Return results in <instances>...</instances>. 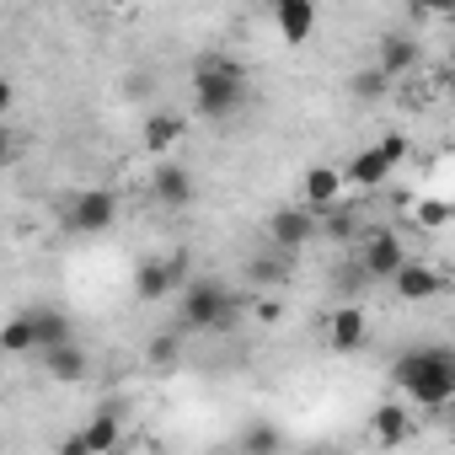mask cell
<instances>
[{
  "instance_id": "6da1fadb",
  "label": "cell",
  "mask_w": 455,
  "mask_h": 455,
  "mask_svg": "<svg viewBox=\"0 0 455 455\" xmlns=\"http://www.w3.org/2000/svg\"><path fill=\"white\" fill-rule=\"evenodd\" d=\"M391 386L402 391L407 407L418 412H444L455 402V354L444 343H423V348H407L396 364H391Z\"/></svg>"
},
{
  "instance_id": "7a4b0ae2",
  "label": "cell",
  "mask_w": 455,
  "mask_h": 455,
  "mask_svg": "<svg viewBox=\"0 0 455 455\" xmlns=\"http://www.w3.org/2000/svg\"><path fill=\"white\" fill-rule=\"evenodd\" d=\"M242 102H247L242 65H231V60H198V70H193V113L198 118L220 124V118L242 113Z\"/></svg>"
},
{
  "instance_id": "3957f363",
  "label": "cell",
  "mask_w": 455,
  "mask_h": 455,
  "mask_svg": "<svg viewBox=\"0 0 455 455\" xmlns=\"http://www.w3.org/2000/svg\"><path fill=\"white\" fill-rule=\"evenodd\" d=\"M242 316V300L225 290L220 279H188L182 290V327H198V332H231Z\"/></svg>"
},
{
  "instance_id": "277c9868",
  "label": "cell",
  "mask_w": 455,
  "mask_h": 455,
  "mask_svg": "<svg viewBox=\"0 0 455 455\" xmlns=\"http://www.w3.org/2000/svg\"><path fill=\"white\" fill-rule=\"evenodd\" d=\"M113 220H118L113 188H86V193H76L65 204V225L76 236H102V231H113Z\"/></svg>"
},
{
  "instance_id": "5b68a950",
  "label": "cell",
  "mask_w": 455,
  "mask_h": 455,
  "mask_svg": "<svg viewBox=\"0 0 455 455\" xmlns=\"http://www.w3.org/2000/svg\"><path fill=\"white\" fill-rule=\"evenodd\" d=\"M268 236H274L279 252H300V247H311V242L322 236V214L306 209V204H290V209H279V214L268 220Z\"/></svg>"
},
{
  "instance_id": "8992f818",
  "label": "cell",
  "mask_w": 455,
  "mask_h": 455,
  "mask_svg": "<svg viewBox=\"0 0 455 455\" xmlns=\"http://www.w3.org/2000/svg\"><path fill=\"white\" fill-rule=\"evenodd\" d=\"M118 444H124V418H118V407H97L92 423L65 439L70 455H113Z\"/></svg>"
},
{
  "instance_id": "52a82bcc",
  "label": "cell",
  "mask_w": 455,
  "mask_h": 455,
  "mask_svg": "<svg viewBox=\"0 0 455 455\" xmlns=\"http://www.w3.org/2000/svg\"><path fill=\"white\" fill-rule=\"evenodd\" d=\"M402 258H407V247H402L396 231H386V225H375V231L359 236V268H364L370 279H391V274L402 268Z\"/></svg>"
},
{
  "instance_id": "ba28073f",
  "label": "cell",
  "mask_w": 455,
  "mask_h": 455,
  "mask_svg": "<svg viewBox=\"0 0 455 455\" xmlns=\"http://www.w3.org/2000/svg\"><path fill=\"white\" fill-rule=\"evenodd\" d=\"M177 284H188V258L177 252V258H150V263H140L134 268V300H166Z\"/></svg>"
},
{
  "instance_id": "9c48e42d",
  "label": "cell",
  "mask_w": 455,
  "mask_h": 455,
  "mask_svg": "<svg viewBox=\"0 0 455 455\" xmlns=\"http://www.w3.org/2000/svg\"><path fill=\"white\" fill-rule=\"evenodd\" d=\"M391 290H396V300H407V306H423V300L444 295V274H439V268H428V263H412V258H402V268L391 274Z\"/></svg>"
},
{
  "instance_id": "30bf717a",
  "label": "cell",
  "mask_w": 455,
  "mask_h": 455,
  "mask_svg": "<svg viewBox=\"0 0 455 455\" xmlns=\"http://www.w3.org/2000/svg\"><path fill=\"white\" fill-rule=\"evenodd\" d=\"M370 343V311L364 306H338L327 311V348L332 354H354Z\"/></svg>"
},
{
  "instance_id": "8fae6325",
  "label": "cell",
  "mask_w": 455,
  "mask_h": 455,
  "mask_svg": "<svg viewBox=\"0 0 455 455\" xmlns=\"http://www.w3.org/2000/svg\"><path fill=\"white\" fill-rule=\"evenodd\" d=\"M343 172L338 166H311L306 177H300V204L306 209H316V214H332V209H343Z\"/></svg>"
},
{
  "instance_id": "7c38bea8",
  "label": "cell",
  "mask_w": 455,
  "mask_h": 455,
  "mask_svg": "<svg viewBox=\"0 0 455 455\" xmlns=\"http://www.w3.org/2000/svg\"><path fill=\"white\" fill-rule=\"evenodd\" d=\"M274 28L284 44H306L316 33V0H274Z\"/></svg>"
},
{
  "instance_id": "4fadbf2b",
  "label": "cell",
  "mask_w": 455,
  "mask_h": 455,
  "mask_svg": "<svg viewBox=\"0 0 455 455\" xmlns=\"http://www.w3.org/2000/svg\"><path fill=\"white\" fill-rule=\"evenodd\" d=\"M150 198L166 204V209H188V204H193V177H188V166H177V161H156Z\"/></svg>"
},
{
  "instance_id": "5bb4252c",
  "label": "cell",
  "mask_w": 455,
  "mask_h": 455,
  "mask_svg": "<svg viewBox=\"0 0 455 455\" xmlns=\"http://www.w3.org/2000/svg\"><path fill=\"white\" fill-rule=\"evenodd\" d=\"M370 434H375V444H407L412 439V407L407 402H386V407H375L370 412Z\"/></svg>"
},
{
  "instance_id": "9a60e30c",
  "label": "cell",
  "mask_w": 455,
  "mask_h": 455,
  "mask_svg": "<svg viewBox=\"0 0 455 455\" xmlns=\"http://www.w3.org/2000/svg\"><path fill=\"white\" fill-rule=\"evenodd\" d=\"M182 134H188V124H182L177 113H150L145 129H140V145H145L150 156H172V150L182 145Z\"/></svg>"
},
{
  "instance_id": "2e32d148",
  "label": "cell",
  "mask_w": 455,
  "mask_h": 455,
  "mask_svg": "<svg viewBox=\"0 0 455 455\" xmlns=\"http://www.w3.org/2000/svg\"><path fill=\"white\" fill-rule=\"evenodd\" d=\"M44 364H49V375L54 380H65V386H76V380H86L92 375V359H86V348L70 338V343H54V348H44Z\"/></svg>"
},
{
  "instance_id": "e0dca14e",
  "label": "cell",
  "mask_w": 455,
  "mask_h": 455,
  "mask_svg": "<svg viewBox=\"0 0 455 455\" xmlns=\"http://www.w3.org/2000/svg\"><path fill=\"white\" fill-rule=\"evenodd\" d=\"M396 166L380 156V145H364L354 161H348V172H343V182H354V188H380L386 177H391Z\"/></svg>"
},
{
  "instance_id": "ac0fdd59",
  "label": "cell",
  "mask_w": 455,
  "mask_h": 455,
  "mask_svg": "<svg viewBox=\"0 0 455 455\" xmlns=\"http://www.w3.org/2000/svg\"><path fill=\"white\" fill-rule=\"evenodd\" d=\"M375 70H380L386 81H396V76H412V70H418V44H412V38H386V44H380V60H375Z\"/></svg>"
},
{
  "instance_id": "d6986e66",
  "label": "cell",
  "mask_w": 455,
  "mask_h": 455,
  "mask_svg": "<svg viewBox=\"0 0 455 455\" xmlns=\"http://www.w3.org/2000/svg\"><path fill=\"white\" fill-rule=\"evenodd\" d=\"M0 354H38V332H33V306L6 316V327H0Z\"/></svg>"
},
{
  "instance_id": "ffe728a7",
  "label": "cell",
  "mask_w": 455,
  "mask_h": 455,
  "mask_svg": "<svg viewBox=\"0 0 455 455\" xmlns=\"http://www.w3.org/2000/svg\"><path fill=\"white\" fill-rule=\"evenodd\" d=\"M407 220L418 225V231H428V236H439L444 225L455 220V209H450V198H412L407 204Z\"/></svg>"
},
{
  "instance_id": "44dd1931",
  "label": "cell",
  "mask_w": 455,
  "mask_h": 455,
  "mask_svg": "<svg viewBox=\"0 0 455 455\" xmlns=\"http://www.w3.org/2000/svg\"><path fill=\"white\" fill-rule=\"evenodd\" d=\"M33 332H38V354L54 343H70V316L54 306H33Z\"/></svg>"
},
{
  "instance_id": "7402d4cb",
  "label": "cell",
  "mask_w": 455,
  "mask_h": 455,
  "mask_svg": "<svg viewBox=\"0 0 455 455\" xmlns=\"http://www.w3.org/2000/svg\"><path fill=\"white\" fill-rule=\"evenodd\" d=\"M242 450H247V455H274V450H284V434L268 428V423H252V428L242 434Z\"/></svg>"
},
{
  "instance_id": "603a6c76",
  "label": "cell",
  "mask_w": 455,
  "mask_h": 455,
  "mask_svg": "<svg viewBox=\"0 0 455 455\" xmlns=\"http://www.w3.org/2000/svg\"><path fill=\"white\" fill-rule=\"evenodd\" d=\"M247 279H252V284H263V290H268V284H284V279H290V263H284V252H274V258H258V263L247 268Z\"/></svg>"
},
{
  "instance_id": "cb8c5ba5",
  "label": "cell",
  "mask_w": 455,
  "mask_h": 455,
  "mask_svg": "<svg viewBox=\"0 0 455 455\" xmlns=\"http://www.w3.org/2000/svg\"><path fill=\"white\" fill-rule=\"evenodd\" d=\"M177 354H182L177 332H161V338H150V348H145V359H150L156 370H172V364H177Z\"/></svg>"
},
{
  "instance_id": "d4e9b609",
  "label": "cell",
  "mask_w": 455,
  "mask_h": 455,
  "mask_svg": "<svg viewBox=\"0 0 455 455\" xmlns=\"http://www.w3.org/2000/svg\"><path fill=\"white\" fill-rule=\"evenodd\" d=\"M386 86H391V81H386V76H380V70H375V65H370V70H359V76H354V97H380V92H386Z\"/></svg>"
},
{
  "instance_id": "484cf974",
  "label": "cell",
  "mask_w": 455,
  "mask_h": 455,
  "mask_svg": "<svg viewBox=\"0 0 455 455\" xmlns=\"http://www.w3.org/2000/svg\"><path fill=\"white\" fill-rule=\"evenodd\" d=\"M375 145H380V156H386L391 166H402V161H407V150H412V140H407V134H386V140H375Z\"/></svg>"
},
{
  "instance_id": "4316f807",
  "label": "cell",
  "mask_w": 455,
  "mask_h": 455,
  "mask_svg": "<svg viewBox=\"0 0 455 455\" xmlns=\"http://www.w3.org/2000/svg\"><path fill=\"white\" fill-rule=\"evenodd\" d=\"M412 6H418V12H428V17H439V22H444V17H455V0H412Z\"/></svg>"
},
{
  "instance_id": "83f0119b",
  "label": "cell",
  "mask_w": 455,
  "mask_h": 455,
  "mask_svg": "<svg viewBox=\"0 0 455 455\" xmlns=\"http://www.w3.org/2000/svg\"><path fill=\"white\" fill-rule=\"evenodd\" d=\"M12 102H17V86H12L6 76H0V118H6V113H12Z\"/></svg>"
},
{
  "instance_id": "f1b7e54d",
  "label": "cell",
  "mask_w": 455,
  "mask_h": 455,
  "mask_svg": "<svg viewBox=\"0 0 455 455\" xmlns=\"http://www.w3.org/2000/svg\"><path fill=\"white\" fill-rule=\"evenodd\" d=\"M12 150H17V140H12V129H6V124H0V166L12 161Z\"/></svg>"
},
{
  "instance_id": "f546056e",
  "label": "cell",
  "mask_w": 455,
  "mask_h": 455,
  "mask_svg": "<svg viewBox=\"0 0 455 455\" xmlns=\"http://www.w3.org/2000/svg\"><path fill=\"white\" fill-rule=\"evenodd\" d=\"M279 316H284V306H279V300H263V306H258V322H279Z\"/></svg>"
},
{
  "instance_id": "4dcf8cb0",
  "label": "cell",
  "mask_w": 455,
  "mask_h": 455,
  "mask_svg": "<svg viewBox=\"0 0 455 455\" xmlns=\"http://www.w3.org/2000/svg\"><path fill=\"white\" fill-rule=\"evenodd\" d=\"M108 6H134V0H108Z\"/></svg>"
}]
</instances>
